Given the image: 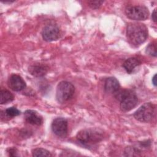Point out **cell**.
Wrapping results in <instances>:
<instances>
[{"mask_svg": "<svg viewBox=\"0 0 157 157\" xmlns=\"http://www.w3.org/2000/svg\"><path fill=\"white\" fill-rule=\"evenodd\" d=\"M48 67L44 64H34L28 67V71L31 75L36 77L44 76L48 72Z\"/></svg>", "mask_w": 157, "mask_h": 157, "instance_id": "cell-11", "label": "cell"}, {"mask_svg": "<svg viewBox=\"0 0 157 157\" xmlns=\"http://www.w3.org/2000/svg\"><path fill=\"white\" fill-rule=\"evenodd\" d=\"M148 37L147 27L141 23H129L126 27V37L128 42L135 47L144 43Z\"/></svg>", "mask_w": 157, "mask_h": 157, "instance_id": "cell-1", "label": "cell"}, {"mask_svg": "<svg viewBox=\"0 0 157 157\" xmlns=\"http://www.w3.org/2000/svg\"><path fill=\"white\" fill-rule=\"evenodd\" d=\"M51 128L53 132L58 137H65L67 134V121L64 118L58 117L54 119Z\"/></svg>", "mask_w": 157, "mask_h": 157, "instance_id": "cell-7", "label": "cell"}, {"mask_svg": "<svg viewBox=\"0 0 157 157\" xmlns=\"http://www.w3.org/2000/svg\"><path fill=\"white\" fill-rule=\"evenodd\" d=\"M8 86L14 91H20L26 87V83L19 75L12 74L7 80Z\"/></svg>", "mask_w": 157, "mask_h": 157, "instance_id": "cell-9", "label": "cell"}, {"mask_svg": "<svg viewBox=\"0 0 157 157\" xmlns=\"http://www.w3.org/2000/svg\"><path fill=\"white\" fill-rule=\"evenodd\" d=\"M75 92L74 85L67 81L60 82L56 87V98L58 102L64 103L70 100Z\"/></svg>", "mask_w": 157, "mask_h": 157, "instance_id": "cell-4", "label": "cell"}, {"mask_svg": "<svg viewBox=\"0 0 157 157\" xmlns=\"http://www.w3.org/2000/svg\"><path fill=\"white\" fill-rule=\"evenodd\" d=\"M155 105L151 102H147L141 105L134 113V117L140 122L150 121L155 115Z\"/></svg>", "mask_w": 157, "mask_h": 157, "instance_id": "cell-5", "label": "cell"}, {"mask_svg": "<svg viewBox=\"0 0 157 157\" xmlns=\"http://www.w3.org/2000/svg\"><path fill=\"white\" fill-rule=\"evenodd\" d=\"M4 113L8 118H13L20 114V111L15 107H9L4 111Z\"/></svg>", "mask_w": 157, "mask_h": 157, "instance_id": "cell-16", "label": "cell"}, {"mask_svg": "<svg viewBox=\"0 0 157 157\" xmlns=\"http://www.w3.org/2000/svg\"><path fill=\"white\" fill-rule=\"evenodd\" d=\"M104 89L107 93H115L120 89V83L116 78L109 77L105 81Z\"/></svg>", "mask_w": 157, "mask_h": 157, "instance_id": "cell-12", "label": "cell"}, {"mask_svg": "<svg viewBox=\"0 0 157 157\" xmlns=\"http://www.w3.org/2000/svg\"><path fill=\"white\" fill-rule=\"evenodd\" d=\"M114 94L115 98L120 101V109L123 112H128L137 105V96L131 90L119 89Z\"/></svg>", "mask_w": 157, "mask_h": 157, "instance_id": "cell-2", "label": "cell"}, {"mask_svg": "<svg viewBox=\"0 0 157 157\" xmlns=\"http://www.w3.org/2000/svg\"><path fill=\"white\" fill-rule=\"evenodd\" d=\"M25 120L31 124L40 126L42 122V117L36 111L33 110H27L24 113Z\"/></svg>", "mask_w": 157, "mask_h": 157, "instance_id": "cell-10", "label": "cell"}, {"mask_svg": "<svg viewBox=\"0 0 157 157\" xmlns=\"http://www.w3.org/2000/svg\"><path fill=\"white\" fill-rule=\"evenodd\" d=\"M146 53L151 56H156V43L155 42H151L147 45Z\"/></svg>", "mask_w": 157, "mask_h": 157, "instance_id": "cell-17", "label": "cell"}, {"mask_svg": "<svg viewBox=\"0 0 157 157\" xmlns=\"http://www.w3.org/2000/svg\"><path fill=\"white\" fill-rule=\"evenodd\" d=\"M141 64V61L139 59L136 57H131L123 63V67L128 74H131L134 69Z\"/></svg>", "mask_w": 157, "mask_h": 157, "instance_id": "cell-13", "label": "cell"}, {"mask_svg": "<svg viewBox=\"0 0 157 157\" xmlns=\"http://www.w3.org/2000/svg\"><path fill=\"white\" fill-rule=\"evenodd\" d=\"M125 13L131 20L141 21L148 18L149 11L145 6H128L125 8Z\"/></svg>", "mask_w": 157, "mask_h": 157, "instance_id": "cell-6", "label": "cell"}, {"mask_svg": "<svg viewBox=\"0 0 157 157\" xmlns=\"http://www.w3.org/2000/svg\"><path fill=\"white\" fill-rule=\"evenodd\" d=\"M156 75L155 74L154 76L152 78V83H153V85L155 86H156Z\"/></svg>", "mask_w": 157, "mask_h": 157, "instance_id": "cell-21", "label": "cell"}, {"mask_svg": "<svg viewBox=\"0 0 157 157\" xmlns=\"http://www.w3.org/2000/svg\"><path fill=\"white\" fill-rule=\"evenodd\" d=\"M32 155L33 156H51L52 154L46 149L42 148H36L32 150Z\"/></svg>", "mask_w": 157, "mask_h": 157, "instance_id": "cell-15", "label": "cell"}, {"mask_svg": "<svg viewBox=\"0 0 157 157\" xmlns=\"http://www.w3.org/2000/svg\"><path fill=\"white\" fill-rule=\"evenodd\" d=\"M103 139L102 132L95 128H88L80 131L76 135L77 140L82 145L90 147L96 144Z\"/></svg>", "mask_w": 157, "mask_h": 157, "instance_id": "cell-3", "label": "cell"}, {"mask_svg": "<svg viewBox=\"0 0 157 157\" xmlns=\"http://www.w3.org/2000/svg\"><path fill=\"white\" fill-rule=\"evenodd\" d=\"M7 152L8 153V155L10 156H18L17 154V148H14V147H11V148H9L7 150Z\"/></svg>", "mask_w": 157, "mask_h": 157, "instance_id": "cell-19", "label": "cell"}, {"mask_svg": "<svg viewBox=\"0 0 157 157\" xmlns=\"http://www.w3.org/2000/svg\"><path fill=\"white\" fill-rule=\"evenodd\" d=\"M151 18H152L153 21L155 23H156V9H154V10L152 13V15H151Z\"/></svg>", "mask_w": 157, "mask_h": 157, "instance_id": "cell-20", "label": "cell"}, {"mask_svg": "<svg viewBox=\"0 0 157 157\" xmlns=\"http://www.w3.org/2000/svg\"><path fill=\"white\" fill-rule=\"evenodd\" d=\"M59 29L56 25L49 24L44 26L42 31V36L44 40L52 42L59 37Z\"/></svg>", "mask_w": 157, "mask_h": 157, "instance_id": "cell-8", "label": "cell"}, {"mask_svg": "<svg viewBox=\"0 0 157 157\" xmlns=\"http://www.w3.org/2000/svg\"><path fill=\"white\" fill-rule=\"evenodd\" d=\"M14 99V95L9 90L2 89L0 92V103L1 104H7Z\"/></svg>", "mask_w": 157, "mask_h": 157, "instance_id": "cell-14", "label": "cell"}, {"mask_svg": "<svg viewBox=\"0 0 157 157\" xmlns=\"http://www.w3.org/2000/svg\"><path fill=\"white\" fill-rule=\"evenodd\" d=\"M103 2V1H89L88 4L92 9H98Z\"/></svg>", "mask_w": 157, "mask_h": 157, "instance_id": "cell-18", "label": "cell"}]
</instances>
